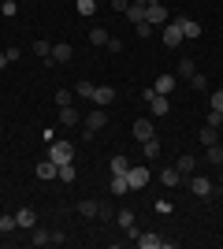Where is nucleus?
<instances>
[{"label": "nucleus", "instance_id": "obj_2", "mask_svg": "<svg viewBox=\"0 0 223 249\" xmlns=\"http://www.w3.org/2000/svg\"><path fill=\"white\" fill-rule=\"evenodd\" d=\"M49 160H52L56 167H60V164H71V160H74V145H71V142H52Z\"/></svg>", "mask_w": 223, "mask_h": 249}, {"label": "nucleus", "instance_id": "obj_45", "mask_svg": "<svg viewBox=\"0 0 223 249\" xmlns=\"http://www.w3.org/2000/svg\"><path fill=\"white\" fill-rule=\"evenodd\" d=\"M0 164H4V156H0Z\"/></svg>", "mask_w": 223, "mask_h": 249}, {"label": "nucleus", "instance_id": "obj_24", "mask_svg": "<svg viewBox=\"0 0 223 249\" xmlns=\"http://www.w3.org/2000/svg\"><path fill=\"white\" fill-rule=\"evenodd\" d=\"M127 175H112V197H123V194H127Z\"/></svg>", "mask_w": 223, "mask_h": 249}, {"label": "nucleus", "instance_id": "obj_38", "mask_svg": "<svg viewBox=\"0 0 223 249\" xmlns=\"http://www.w3.org/2000/svg\"><path fill=\"white\" fill-rule=\"evenodd\" d=\"M156 30V26H153V22H138V37H149V34Z\"/></svg>", "mask_w": 223, "mask_h": 249}, {"label": "nucleus", "instance_id": "obj_27", "mask_svg": "<svg viewBox=\"0 0 223 249\" xmlns=\"http://www.w3.org/2000/svg\"><path fill=\"white\" fill-rule=\"evenodd\" d=\"M127 171H130L127 156H112V175H127Z\"/></svg>", "mask_w": 223, "mask_h": 249}, {"label": "nucleus", "instance_id": "obj_35", "mask_svg": "<svg viewBox=\"0 0 223 249\" xmlns=\"http://www.w3.org/2000/svg\"><path fill=\"white\" fill-rule=\"evenodd\" d=\"M30 49H34V56H49V52H52V45H49V41H34Z\"/></svg>", "mask_w": 223, "mask_h": 249}, {"label": "nucleus", "instance_id": "obj_22", "mask_svg": "<svg viewBox=\"0 0 223 249\" xmlns=\"http://www.w3.org/2000/svg\"><path fill=\"white\" fill-rule=\"evenodd\" d=\"M160 182H164V186H179V182H182L179 167H164V171H160Z\"/></svg>", "mask_w": 223, "mask_h": 249}, {"label": "nucleus", "instance_id": "obj_26", "mask_svg": "<svg viewBox=\"0 0 223 249\" xmlns=\"http://www.w3.org/2000/svg\"><path fill=\"white\" fill-rule=\"evenodd\" d=\"M108 37H112L108 26H93V30H89V41H93V45H108Z\"/></svg>", "mask_w": 223, "mask_h": 249}, {"label": "nucleus", "instance_id": "obj_4", "mask_svg": "<svg viewBox=\"0 0 223 249\" xmlns=\"http://www.w3.org/2000/svg\"><path fill=\"white\" fill-rule=\"evenodd\" d=\"M190 190H193V194H197V197H212V178H205V175H197V171H193V175H190Z\"/></svg>", "mask_w": 223, "mask_h": 249}, {"label": "nucleus", "instance_id": "obj_17", "mask_svg": "<svg viewBox=\"0 0 223 249\" xmlns=\"http://www.w3.org/2000/svg\"><path fill=\"white\" fill-rule=\"evenodd\" d=\"M153 89L164 93V97H171V89H175V74H160L156 82H153Z\"/></svg>", "mask_w": 223, "mask_h": 249}, {"label": "nucleus", "instance_id": "obj_20", "mask_svg": "<svg viewBox=\"0 0 223 249\" xmlns=\"http://www.w3.org/2000/svg\"><path fill=\"white\" fill-rule=\"evenodd\" d=\"M56 175H60V167H56L52 160H49V156H45L41 164H37V178H56Z\"/></svg>", "mask_w": 223, "mask_h": 249}, {"label": "nucleus", "instance_id": "obj_42", "mask_svg": "<svg viewBox=\"0 0 223 249\" xmlns=\"http://www.w3.org/2000/svg\"><path fill=\"white\" fill-rule=\"evenodd\" d=\"M112 8H116V11H127V8H130V0H112Z\"/></svg>", "mask_w": 223, "mask_h": 249}, {"label": "nucleus", "instance_id": "obj_33", "mask_svg": "<svg viewBox=\"0 0 223 249\" xmlns=\"http://www.w3.org/2000/svg\"><path fill=\"white\" fill-rule=\"evenodd\" d=\"M60 182H74V164H60Z\"/></svg>", "mask_w": 223, "mask_h": 249}, {"label": "nucleus", "instance_id": "obj_18", "mask_svg": "<svg viewBox=\"0 0 223 249\" xmlns=\"http://www.w3.org/2000/svg\"><path fill=\"white\" fill-rule=\"evenodd\" d=\"M175 167H179V175H182V178H190L193 171H197V160L186 153V156H179V164H175Z\"/></svg>", "mask_w": 223, "mask_h": 249}, {"label": "nucleus", "instance_id": "obj_11", "mask_svg": "<svg viewBox=\"0 0 223 249\" xmlns=\"http://www.w3.org/2000/svg\"><path fill=\"white\" fill-rule=\"evenodd\" d=\"M123 15H127L134 26H138V22H145V0H130V8L123 11Z\"/></svg>", "mask_w": 223, "mask_h": 249}, {"label": "nucleus", "instance_id": "obj_14", "mask_svg": "<svg viewBox=\"0 0 223 249\" xmlns=\"http://www.w3.org/2000/svg\"><path fill=\"white\" fill-rule=\"evenodd\" d=\"M82 119H86V126H89V130H101V126L108 123L104 108H93V112H89V115H82Z\"/></svg>", "mask_w": 223, "mask_h": 249}, {"label": "nucleus", "instance_id": "obj_30", "mask_svg": "<svg viewBox=\"0 0 223 249\" xmlns=\"http://www.w3.org/2000/svg\"><path fill=\"white\" fill-rule=\"evenodd\" d=\"M205 149H208V160H212L216 167H223V145L220 142H216V145H205Z\"/></svg>", "mask_w": 223, "mask_h": 249}, {"label": "nucleus", "instance_id": "obj_25", "mask_svg": "<svg viewBox=\"0 0 223 249\" xmlns=\"http://www.w3.org/2000/svg\"><path fill=\"white\" fill-rule=\"evenodd\" d=\"M216 130H220V126H208V123L201 126V145H216V142H220V134H216Z\"/></svg>", "mask_w": 223, "mask_h": 249}, {"label": "nucleus", "instance_id": "obj_6", "mask_svg": "<svg viewBox=\"0 0 223 249\" xmlns=\"http://www.w3.org/2000/svg\"><path fill=\"white\" fill-rule=\"evenodd\" d=\"M145 22L164 26V22H168V8H164V4H145Z\"/></svg>", "mask_w": 223, "mask_h": 249}, {"label": "nucleus", "instance_id": "obj_5", "mask_svg": "<svg viewBox=\"0 0 223 249\" xmlns=\"http://www.w3.org/2000/svg\"><path fill=\"white\" fill-rule=\"evenodd\" d=\"M145 182H149V167H134V164H130V171H127V186L130 190H141V186H145Z\"/></svg>", "mask_w": 223, "mask_h": 249}, {"label": "nucleus", "instance_id": "obj_43", "mask_svg": "<svg viewBox=\"0 0 223 249\" xmlns=\"http://www.w3.org/2000/svg\"><path fill=\"white\" fill-rule=\"evenodd\" d=\"M8 63H11V60H8V52H0V71H4V67H8Z\"/></svg>", "mask_w": 223, "mask_h": 249}, {"label": "nucleus", "instance_id": "obj_15", "mask_svg": "<svg viewBox=\"0 0 223 249\" xmlns=\"http://www.w3.org/2000/svg\"><path fill=\"white\" fill-rule=\"evenodd\" d=\"M30 242L34 246H56V238H52V231H45V227H34V234H30Z\"/></svg>", "mask_w": 223, "mask_h": 249}, {"label": "nucleus", "instance_id": "obj_36", "mask_svg": "<svg viewBox=\"0 0 223 249\" xmlns=\"http://www.w3.org/2000/svg\"><path fill=\"white\" fill-rule=\"evenodd\" d=\"M205 123H208V126H223V112H212V108H208V115H205Z\"/></svg>", "mask_w": 223, "mask_h": 249}, {"label": "nucleus", "instance_id": "obj_13", "mask_svg": "<svg viewBox=\"0 0 223 249\" xmlns=\"http://www.w3.org/2000/svg\"><path fill=\"white\" fill-rule=\"evenodd\" d=\"M60 123L64 126H78L82 123V112H78L74 104H67V108H60Z\"/></svg>", "mask_w": 223, "mask_h": 249}, {"label": "nucleus", "instance_id": "obj_40", "mask_svg": "<svg viewBox=\"0 0 223 249\" xmlns=\"http://www.w3.org/2000/svg\"><path fill=\"white\" fill-rule=\"evenodd\" d=\"M97 219H112V205H101V208H97Z\"/></svg>", "mask_w": 223, "mask_h": 249}, {"label": "nucleus", "instance_id": "obj_41", "mask_svg": "<svg viewBox=\"0 0 223 249\" xmlns=\"http://www.w3.org/2000/svg\"><path fill=\"white\" fill-rule=\"evenodd\" d=\"M104 49H112V52H123V41H119V37H108V45Z\"/></svg>", "mask_w": 223, "mask_h": 249}, {"label": "nucleus", "instance_id": "obj_7", "mask_svg": "<svg viewBox=\"0 0 223 249\" xmlns=\"http://www.w3.org/2000/svg\"><path fill=\"white\" fill-rule=\"evenodd\" d=\"M149 112L156 115V119H164V115L171 112V97H164V93H156L153 101H149Z\"/></svg>", "mask_w": 223, "mask_h": 249}, {"label": "nucleus", "instance_id": "obj_19", "mask_svg": "<svg viewBox=\"0 0 223 249\" xmlns=\"http://www.w3.org/2000/svg\"><path fill=\"white\" fill-rule=\"evenodd\" d=\"M141 153H145L149 160H156V156L164 153V149H160V138H156V134H153V138H145V142H141Z\"/></svg>", "mask_w": 223, "mask_h": 249}, {"label": "nucleus", "instance_id": "obj_39", "mask_svg": "<svg viewBox=\"0 0 223 249\" xmlns=\"http://www.w3.org/2000/svg\"><path fill=\"white\" fill-rule=\"evenodd\" d=\"M160 212V216H171V201H156V205H153Z\"/></svg>", "mask_w": 223, "mask_h": 249}, {"label": "nucleus", "instance_id": "obj_21", "mask_svg": "<svg viewBox=\"0 0 223 249\" xmlns=\"http://www.w3.org/2000/svg\"><path fill=\"white\" fill-rule=\"evenodd\" d=\"M193 74H197V67H193V56H182V60H179V78H186V82H190Z\"/></svg>", "mask_w": 223, "mask_h": 249}, {"label": "nucleus", "instance_id": "obj_9", "mask_svg": "<svg viewBox=\"0 0 223 249\" xmlns=\"http://www.w3.org/2000/svg\"><path fill=\"white\" fill-rule=\"evenodd\" d=\"M182 26V37H190V41H197V37H201V22H193V19H186V15H179V19H175Z\"/></svg>", "mask_w": 223, "mask_h": 249}, {"label": "nucleus", "instance_id": "obj_12", "mask_svg": "<svg viewBox=\"0 0 223 249\" xmlns=\"http://www.w3.org/2000/svg\"><path fill=\"white\" fill-rule=\"evenodd\" d=\"M112 101H116V89H112V86H97V93H93V104H97V108H108Z\"/></svg>", "mask_w": 223, "mask_h": 249}, {"label": "nucleus", "instance_id": "obj_23", "mask_svg": "<svg viewBox=\"0 0 223 249\" xmlns=\"http://www.w3.org/2000/svg\"><path fill=\"white\" fill-rule=\"evenodd\" d=\"M93 93H97V86H93V82H86V78L74 86V97H82V101H93Z\"/></svg>", "mask_w": 223, "mask_h": 249}, {"label": "nucleus", "instance_id": "obj_31", "mask_svg": "<svg viewBox=\"0 0 223 249\" xmlns=\"http://www.w3.org/2000/svg\"><path fill=\"white\" fill-rule=\"evenodd\" d=\"M116 223H119L123 231H127V227H134V212H130V208H123V212L116 216Z\"/></svg>", "mask_w": 223, "mask_h": 249}, {"label": "nucleus", "instance_id": "obj_34", "mask_svg": "<svg viewBox=\"0 0 223 249\" xmlns=\"http://www.w3.org/2000/svg\"><path fill=\"white\" fill-rule=\"evenodd\" d=\"M15 227H19V223H15V216H0V234H11Z\"/></svg>", "mask_w": 223, "mask_h": 249}, {"label": "nucleus", "instance_id": "obj_1", "mask_svg": "<svg viewBox=\"0 0 223 249\" xmlns=\"http://www.w3.org/2000/svg\"><path fill=\"white\" fill-rule=\"evenodd\" d=\"M160 37H164V45H168V49H179V45L186 41V37H182V26H179L175 19H168L164 26H160Z\"/></svg>", "mask_w": 223, "mask_h": 249}, {"label": "nucleus", "instance_id": "obj_29", "mask_svg": "<svg viewBox=\"0 0 223 249\" xmlns=\"http://www.w3.org/2000/svg\"><path fill=\"white\" fill-rule=\"evenodd\" d=\"M74 8H78V15H86V19H89V15L97 11V0H74Z\"/></svg>", "mask_w": 223, "mask_h": 249}, {"label": "nucleus", "instance_id": "obj_10", "mask_svg": "<svg viewBox=\"0 0 223 249\" xmlns=\"http://www.w3.org/2000/svg\"><path fill=\"white\" fill-rule=\"evenodd\" d=\"M15 223H19L22 231H34L37 227V212H34V208H19V212H15Z\"/></svg>", "mask_w": 223, "mask_h": 249}, {"label": "nucleus", "instance_id": "obj_28", "mask_svg": "<svg viewBox=\"0 0 223 249\" xmlns=\"http://www.w3.org/2000/svg\"><path fill=\"white\" fill-rule=\"evenodd\" d=\"M97 208H101V201H78V212H82L86 219H93V216H97Z\"/></svg>", "mask_w": 223, "mask_h": 249}, {"label": "nucleus", "instance_id": "obj_32", "mask_svg": "<svg viewBox=\"0 0 223 249\" xmlns=\"http://www.w3.org/2000/svg\"><path fill=\"white\" fill-rule=\"evenodd\" d=\"M56 104H60V108L74 104V93H71V89H56Z\"/></svg>", "mask_w": 223, "mask_h": 249}, {"label": "nucleus", "instance_id": "obj_44", "mask_svg": "<svg viewBox=\"0 0 223 249\" xmlns=\"http://www.w3.org/2000/svg\"><path fill=\"white\" fill-rule=\"evenodd\" d=\"M216 182H220V186H223V167H220V175H216Z\"/></svg>", "mask_w": 223, "mask_h": 249}, {"label": "nucleus", "instance_id": "obj_3", "mask_svg": "<svg viewBox=\"0 0 223 249\" xmlns=\"http://www.w3.org/2000/svg\"><path fill=\"white\" fill-rule=\"evenodd\" d=\"M134 246H138V249H168L171 242L160 238L156 231H145V234H138V238H134Z\"/></svg>", "mask_w": 223, "mask_h": 249}, {"label": "nucleus", "instance_id": "obj_37", "mask_svg": "<svg viewBox=\"0 0 223 249\" xmlns=\"http://www.w3.org/2000/svg\"><path fill=\"white\" fill-rule=\"evenodd\" d=\"M212 112H223V89H216V93H212Z\"/></svg>", "mask_w": 223, "mask_h": 249}, {"label": "nucleus", "instance_id": "obj_8", "mask_svg": "<svg viewBox=\"0 0 223 249\" xmlns=\"http://www.w3.org/2000/svg\"><path fill=\"white\" fill-rule=\"evenodd\" d=\"M74 56V49L67 41H60V45H52V52H49V63H67Z\"/></svg>", "mask_w": 223, "mask_h": 249}, {"label": "nucleus", "instance_id": "obj_16", "mask_svg": "<svg viewBox=\"0 0 223 249\" xmlns=\"http://www.w3.org/2000/svg\"><path fill=\"white\" fill-rule=\"evenodd\" d=\"M156 130H153V119H134V138L138 142H145V138H153Z\"/></svg>", "mask_w": 223, "mask_h": 249}]
</instances>
